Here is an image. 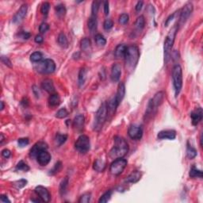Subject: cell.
<instances>
[{
	"mask_svg": "<svg viewBox=\"0 0 203 203\" xmlns=\"http://www.w3.org/2000/svg\"><path fill=\"white\" fill-rule=\"evenodd\" d=\"M129 151V145L127 141L121 136L114 137V145L110 151L109 156L113 160L123 158Z\"/></svg>",
	"mask_w": 203,
	"mask_h": 203,
	"instance_id": "1",
	"label": "cell"
},
{
	"mask_svg": "<svg viewBox=\"0 0 203 203\" xmlns=\"http://www.w3.org/2000/svg\"><path fill=\"white\" fill-rule=\"evenodd\" d=\"M121 75V67L120 64L117 63L113 64L111 68V74H110V78L113 82H118Z\"/></svg>",
	"mask_w": 203,
	"mask_h": 203,
	"instance_id": "17",
	"label": "cell"
},
{
	"mask_svg": "<svg viewBox=\"0 0 203 203\" xmlns=\"http://www.w3.org/2000/svg\"><path fill=\"white\" fill-rule=\"evenodd\" d=\"M61 167H62V163L60 161H58L57 163V164L54 165V167L52 169V170H50V172H49V175H55L56 173H57V172L60 171V170L61 169Z\"/></svg>",
	"mask_w": 203,
	"mask_h": 203,
	"instance_id": "44",
	"label": "cell"
},
{
	"mask_svg": "<svg viewBox=\"0 0 203 203\" xmlns=\"http://www.w3.org/2000/svg\"><path fill=\"white\" fill-rule=\"evenodd\" d=\"M126 49H127L126 45H123V44L118 45L114 50V57L117 59L124 58L125 56H126Z\"/></svg>",
	"mask_w": 203,
	"mask_h": 203,
	"instance_id": "24",
	"label": "cell"
},
{
	"mask_svg": "<svg viewBox=\"0 0 203 203\" xmlns=\"http://www.w3.org/2000/svg\"><path fill=\"white\" fill-rule=\"evenodd\" d=\"M157 137L160 140L169 139L174 140L176 137V132L173 129H167V130H163L159 132Z\"/></svg>",
	"mask_w": 203,
	"mask_h": 203,
	"instance_id": "18",
	"label": "cell"
},
{
	"mask_svg": "<svg viewBox=\"0 0 203 203\" xmlns=\"http://www.w3.org/2000/svg\"><path fill=\"white\" fill-rule=\"evenodd\" d=\"M113 26H114V22L110 18L106 19L105 22H104L103 23L104 29H105L106 30H109V29H112Z\"/></svg>",
	"mask_w": 203,
	"mask_h": 203,
	"instance_id": "48",
	"label": "cell"
},
{
	"mask_svg": "<svg viewBox=\"0 0 203 203\" xmlns=\"http://www.w3.org/2000/svg\"><path fill=\"white\" fill-rule=\"evenodd\" d=\"M42 59V54L40 52H35L30 56V60L33 63H39Z\"/></svg>",
	"mask_w": 203,
	"mask_h": 203,
	"instance_id": "39",
	"label": "cell"
},
{
	"mask_svg": "<svg viewBox=\"0 0 203 203\" xmlns=\"http://www.w3.org/2000/svg\"><path fill=\"white\" fill-rule=\"evenodd\" d=\"M106 106H107V111H108L109 115L110 116L114 115V114H115L117 106H118V104H117L115 96L113 97L111 99H110L108 102H107Z\"/></svg>",
	"mask_w": 203,
	"mask_h": 203,
	"instance_id": "19",
	"label": "cell"
},
{
	"mask_svg": "<svg viewBox=\"0 0 203 203\" xmlns=\"http://www.w3.org/2000/svg\"><path fill=\"white\" fill-rule=\"evenodd\" d=\"M193 9H194V7H193V4L191 2H187L184 7H182V9L180 11L179 26H182L186 22V20L189 18L191 13L193 12Z\"/></svg>",
	"mask_w": 203,
	"mask_h": 203,
	"instance_id": "10",
	"label": "cell"
},
{
	"mask_svg": "<svg viewBox=\"0 0 203 203\" xmlns=\"http://www.w3.org/2000/svg\"><path fill=\"white\" fill-rule=\"evenodd\" d=\"M178 29H179V26H178L177 25H175V26L171 29L168 34H167V37H166L165 41H164V56H165L166 62L167 61L169 54H170L172 47H173V45H174Z\"/></svg>",
	"mask_w": 203,
	"mask_h": 203,
	"instance_id": "4",
	"label": "cell"
},
{
	"mask_svg": "<svg viewBox=\"0 0 203 203\" xmlns=\"http://www.w3.org/2000/svg\"><path fill=\"white\" fill-rule=\"evenodd\" d=\"M186 156L190 160L195 158L197 156V150L194 147L191 146L189 142L187 143V147H186Z\"/></svg>",
	"mask_w": 203,
	"mask_h": 203,
	"instance_id": "31",
	"label": "cell"
},
{
	"mask_svg": "<svg viewBox=\"0 0 203 203\" xmlns=\"http://www.w3.org/2000/svg\"><path fill=\"white\" fill-rule=\"evenodd\" d=\"M76 149L80 153H87L91 148L90 138L86 135H81L75 144Z\"/></svg>",
	"mask_w": 203,
	"mask_h": 203,
	"instance_id": "8",
	"label": "cell"
},
{
	"mask_svg": "<svg viewBox=\"0 0 203 203\" xmlns=\"http://www.w3.org/2000/svg\"><path fill=\"white\" fill-rule=\"evenodd\" d=\"M2 156L5 157V158H8V157L11 156V152L10 150L8 149H4L2 151Z\"/></svg>",
	"mask_w": 203,
	"mask_h": 203,
	"instance_id": "53",
	"label": "cell"
},
{
	"mask_svg": "<svg viewBox=\"0 0 203 203\" xmlns=\"http://www.w3.org/2000/svg\"><path fill=\"white\" fill-rule=\"evenodd\" d=\"M67 115H68V112H67V110H66L65 108H62V109H60V110H58V112H57V114H56V117H57V118L62 119V118H64V117H67Z\"/></svg>",
	"mask_w": 203,
	"mask_h": 203,
	"instance_id": "43",
	"label": "cell"
},
{
	"mask_svg": "<svg viewBox=\"0 0 203 203\" xmlns=\"http://www.w3.org/2000/svg\"><path fill=\"white\" fill-rule=\"evenodd\" d=\"M50 9V4L48 2H44L42 5V7H41V12H42V14L44 15H47Z\"/></svg>",
	"mask_w": 203,
	"mask_h": 203,
	"instance_id": "46",
	"label": "cell"
},
{
	"mask_svg": "<svg viewBox=\"0 0 203 203\" xmlns=\"http://www.w3.org/2000/svg\"><path fill=\"white\" fill-rule=\"evenodd\" d=\"M141 172L139 171H134L131 173L130 175L126 177V179H125V182L127 183H136L138 181L141 179Z\"/></svg>",
	"mask_w": 203,
	"mask_h": 203,
	"instance_id": "20",
	"label": "cell"
},
{
	"mask_svg": "<svg viewBox=\"0 0 203 203\" xmlns=\"http://www.w3.org/2000/svg\"><path fill=\"white\" fill-rule=\"evenodd\" d=\"M35 69L38 72L42 74H50L54 72V71L56 70V64L51 59H46L38 63Z\"/></svg>",
	"mask_w": 203,
	"mask_h": 203,
	"instance_id": "7",
	"label": "cell"
},
{
	"mask_svg": "<svg viewBox=\"0 0 203 203\" xmlns=\"http://www.w3.org/2000/svg\"><path fill=\"white\" fill-rule=\"evenodd\" d=\"M128 134L131 139L138 141V140H141L143 136V129L141 126H136V125H132V126H129Z\"/></svg>",
	"mask_w": 203,
	"mask_h": 203,
	"instance_id": "11",
	"label": "cell"
},
{
	"mask_svg": "<svg viewBox=\"0 0 203 203\" xmlns=\"http://www.w3.org/2000/svg\"><path fill=\"white\" fill-rule=\"evenodd\" d=\"M172 80H173V86L176 91V95L177 96L182 87V67L179 64L175 65L172 69Z\"/></svg>",
	"mask_w": 203,
	"mask_h": 203,
	"instance_id": "6",
	"label": "cell"
},
{
	"mask_svg": "<svg viewBox=\"0 0 203 203\" xmlns=\"http://www.w3.org/2000/svg\"><path fill=\"white\" fill-rule=\"evenodd\" d=\"M55 11L56 14L59 17H64V15L66 14V7L64 4H58V5L56 6L55 7Z\"/></svg>",
	"mask_w": 203,
	"mask_h": 203,
	"instance_id": "29",
	"label": "cell"
},
{
	"mask_svg": "<svg viewBox=\"0 0 203 203\" xmlns=\"http://www.w3.org/2000/svg\"><path fill=\"white\" fill-rule=\"evenodd\" d=\"M1 60H2V64H4L6 66H7V67H13L12 63H11V60H10V59H9L7 57H5V56H2V57H1Z\"/></svg>",
	"mask_w": 203,
	"mask_h": 203,
	"instance_id": "50",
	"label": "cell"
},
{
	"mask_svg": "<svg viewBox=\"0 0 203 203\" xmlns=\"http://www.w3.org/2000/svg\"><path fill=\"white\" fill-rule=\"evenodd\" d=\"M175 14H175V13H174V14H172L171 15H170L168 17H167V20H166L165 26H168V24H169V23H170V22L173 20V18H174V17H175Z\"/></svg>",
	"mask_w": 203,
	"mask_h": 203,
	"instance_id": "56",
	"label": "cell"
},
{
	"mask_svg": "<svg viewBox=\"0 0 203 203\" xmlns=\"http://www.w3.org/2000/svg\"><path fill=\"white\" fill-rule=\"evenodd\" d=\"M87 26H88V29H89L91 32L95 31L97 28L96 16L91 15V17H90V18L88 19V22H87Z\"/></svg>",
	"mask_w": 203,
	"mask_h": 203,
	"instance_id": "28",
	"label": "cell"
},
{
	"mask_svg": "<svg viewBox=\"0 0 203 203\" xmlns=\"http://www.w3.org/2000/svg\"><path fill=\"white\" fill-rule=\"evenodd\" d=\"M111 195H112V191H107V192H106L105 194H103V195L101 196V198H99L98 202L99 203L108 202V201H110V198H111Z\"/></svg>",
	"mask_w": 203,
	"mask_h": 203,
	"instance_id": "37",
	"label": "cell"
},
{
	"mask_svg": "<svg viewBox=\"0 0 203 203\" xmlns=\"http://www.w3.org/2000/svg\"><path fill=\"white\" fill-rule=\"evenodd\" d=\"M143 3L144 2L142 1H139L137 2V4L136 5V11H140L142 9V7H143Z\"/></svg>",
	"mask_w": 203,
	"mask_h": 203,
	"instance_id": "57",
	"label": "cell"
},
{
	"mask_svg": "<svg viewBox=\"0 0 203 203\" xmlns=\"http://www.w3.org/2000/svg\"><path fill=\"white\" fill-rule=\"evenodd\" d=\"M190 177L191 178H202V171L201 170H198L195 167H192V168L190 171Z\"/></svg>",
	"mask_w": 203,
	"mask_h": 203,
	"instance_id": "36",
	"label": "cell"
},
{
	"mask_svg": "<svg viewBox=\"0 0 203 203\" xmlns=\"http://www.w3.org/2000/svg\"><path fill=\"white\" fill-rule=\"evenodd\" d=\"M36 159L40 165L46 166L51 160V155L49 154V152H48L47 150H44L38 154Z\"/></svg>",
	"mask_w": 203,
	"mask_h": 203,
	"instance_id": "14",
	"label": "cell"
},
{
	"mask_svg": "<svg viewBox=\"0 0 203 203\" xmlns=\"http://www.w3.org/2000/svg\"><path fill=\"white\" fill-rule=\"evenodd\" d=\"M84 121H85V117L83 114H79V115L76 116L75 117L74 121H73V127L78 131L82 130V129L83 128L84 126Z\"/></svg>",
	"mask_w": 203,
	"mask_h": 203,
	"instance_id": "23",
	"label": "cell"
},
{
	"mask_svg": "<svg viewBox=\"0 0 203 203\" xmlns=\"http://www.w3.org/2000/svg\"><path fill=\"white\" fill-rule=\"evenodd\" d=\"M0 103H1V107H0V110H2L4 109V102H0Z\"/></svg>",
	"mask_w": 203,
	"mask_h": 203,
	"instance_id": "61",
	"label": "cell"
},
{
	"mask_svg": "<svg viewBox=\"0 0 203 203\" xmlns=\"http://www.w3.org/2000/svg\"><path fill=\"white\" fill-rule=\"evenodd\" d=\"M103 6H104V13H105L106 15H108L109 12H110V7H109L108 1H104Z\"/></svg>",
	"mask_w": 203,
	"mask_h": 203,
	"instance_id": "52",
	"label": "cell"
},
{
	"mask_svg": "<svg viewBox=\"0 0 203 203\" xmlns=\"http://www.w3.org/2000/svg\"><path fill=\"white\" fill-rule=\"evenodd\" d=\"M80 47H81V49L83 50V51H84V52L88 51L91 47V43L89 38L87 37L83 38L80 42Z\"/></svg>",
	"mask_w": 203,
	"mask_h": 203,
	"instance_id": "34",
	"label": "cell"
},
{
	"mask_svg": "<svg viewBox=\"0 0 203 203\" xmlns=\"http://www.w3.org/2000/svg\"><path fill=\"white\" fill-rule=\"evenodd\" d=\"M87 70L85 67H82L79 70V76H78V83H79V87H82L84 84L87 78Z\"/></svg>",
	"mask_w": 203,
	"mask_h": 203,
	"instance_id": "26",
	"label": "cell"
},
{
	"mask_svg": "<svg viewBox=\"0 0 203 203\" xmlns=\"http://www.w3.org/2000/svg\"><path fill=\"white\" fill-rule=\"evenodd\" d=\"M67 186H68V178L65 177L62 180V182H60V194L61 195H65V193L67 192Z\"/></svg>",
	"mask_w": 203,
	"mask_h": 203,
	"instance_id": "33",
	"label": "cell"
},
{
	"mask_svg": "<svg viewBox=\"0 0 203 203\" xmlns=\"http://www.w3.org/2000/svg\"><path fill=\"white\" fill-rule=\"evenodd\" d=\"M0 201H2V202L7 203V202H11V201L9 200V198H7V196L4 195H0Z\"/></svg>",
	"mask_w": 203,
	"mask_h": 203,
	"instance_id": "55",
	"label": "cell"
},
{
	"mask_svg": "<svg viewBox=\"0 0 203 203\" xmlns=\"http://www.w3.org/2000/svg\"><path fill=\"white\" fill-rule=\"evenodd\" d=\"M129 17L127 14H121L120 17H119V23H120L121 25H123V26H124V25L127 24L128 22H129Z\"/></svg>",
	"mask_w": 203,
	"mask_h": 203,
	"instance_id": "45",
	"label": "cell"
},
{
	"mask_svg": "<svg viewBox=\"0 0 203 203\" xmlns=\"http://www.w3.org/2000/svg\"><path fill=\"white\" fill-rule=\"evenodd\" d=\"M145 17H144V16L142 15L139 16V17L136 18V22H135V27L136 28L137 30L141 31V30H142V29L145 28Z\"/></svg>",
	"mask_w": 203,
	"mask_h": 203,
	"instance_id": "32",
	"label": "cell"
},
{
	"mask_svg": "<svg viewBox=\"0 0 203 203\" xmlns=\"http://www.w3.org/2000/svg\"><path fill=\"white\" fill-rule=\"evenodd\" d=\"M29 37H30V33H27V32H26V33H22V38H23V39L28 40Z\"/></svg>",
	"mask_w": 203,
	"mask_h": 203,
	"instance_id": "59",
	"label": "cell"
},
{
	"mask_svg": "<svg viewBox=\"0 0 203 203\" xmlns=\"http://www.w3.org/2000/svg\"><path fill=\"white\" fill-rule=\"evenodd\" d=\"M27 11H28V5L27 4H23V5L19 8V10L17 11V13H16L15 15L14 16V17H13V22L14 23L20 22L24 18L25 16L26 15Z\"/></svg>",
	"mask_w": 203,
	"mask_h": 203,
	"instance_id": "15",
	"label": "cell"
},
{
	"mask_svg": "<svg viewBox=\"0 0 203 203\" xmlns=\"http://www.w3.org/2000/svg\"><path fill=\"white\" fill-rule=\"evenodd\" d=\"M48 105L50 107L58 106L60 103V97L58 94H52L48 98Z\"/></svg>",
	"mask_w": 203,
	"mask_h": 203,
	"instance_id": "25",
	"label": "cell"
},
{
	"mask_svg": "<svg viewBox=\"0 0 203 203\" xmlns=\"http://www.w3.org/2000/svg\"><path fill=\"white\" fill-rule=\"evenodd\" d=\"M33 93H34V95H36L37 98H39V91H38L37 87L36 86L33 87Z\"/></svg>",
	"mask_w": 203,
	"mask_h": 203,
	"instance_id": "58",
	"label": "cell"
},
{
	"mask_svg": "<svg viewBox=\"0 0 203 203\" xmlns=\"http://www.w3.org/2000/svg\"><path fill=\"white\" fill-rule=\"evenodd\" d=\"M67 139V134H61V133H57L56 135L55 141L57 145H62L63 144L65 143V141Z\"/></svg>",
	"mask_w": 203,
	"mask_h": 203,
	"instance_id": "35",
	"label": "cell"
},
{
	"mask_svg": "<svg viewBox=\"0 0 203 203\" xmlns=\"http://www.w3.org/2000/svg\"><path fill=\"white\" fill-rule=\"evenodd\" d=\"M48 29H49V26H48V24H47V23H45V22L42 23L39 27L40 33H46Z\"/></svg>",
	"mask_w": 203,
	"mask_h": 203,
	"instance_id": "51",
	"label": "cell"
},
{
	"mask_svg": "<svg viewBox=\"0 0 203 203\" xmlns=\"http://www.w3.org/2000/svg\"><path fill=\"white\" fill-rule=\"evenodd\" d=\"M0 136H1V140H0V143L2 144V142H3V141H4V136H3V134H2V133H1V134H0Z\"/></svg>",
	"mask_w": 203,
	"mask_h": 203,
	"instance_id": "60",
	"label": "cell"
},
{
	"mask_svg": "<svg viewBox=\"0 0 203 203\" xmlns=\"http://www.w3.org/2000/svg\"><path fill=\"white\" fill-rule=\"evenodd\" d=\"M58 44L60 45V46H61L62 48H67L68 46V41L67 39V37L65 36L64 33H60L58 36Z\"/></svg>",
	"mask_w": 203,
	"mask_h": 203,
	"instance_id": "30",
	"label": "cell"
},
{
	"mask_svg": "<svg viewBox=\"0 0 203 203\" xmlns=\"http://www.w3.org/2000/svg\"><path fill=\"white\" fill-rule=\"evenodd\" d=\"M17 143H18V145L21 148H23V147L26 146V145H29V138L25 137V138H19L18 141H17Z\"/></svg>",
	"mask_w": 203,
	"mask_h": 203,
	"instance_id": "49",
	"label": "cell"
},
{
	"mask_svg": "<svg viewBox=\"0 0 203 203\" xmlns=\"http://www.w3.org/2000/svg\"><path fill=\"white\" fill-rule=\"evenodd\" d=\"M34 41L36 43H38V44H42V42H43L44 39H43V37L42 36V35H37L36 37H35L34 38Z\"/></svg>",
	"mask_w": 203,
	"mask_h": 203,
	"instance_id": "54",
	"label": "cell"
},
{
	"mask_svg": "<svg viewBox=\"0 0 203 203\" xmlns=\"http://www.w3.org/2000/svg\"><path fill=\"white\" fill-rule=\"evenodd\" d=\"M124 58L126 68L128 70H133L136 67L140 58V51L138 47L133 45L128 46Z\"/></svg>",
	"mask_w": 203,
	"mask_h": 203,
	"instance_id": "2",
	"label": "cell"
},
{
	"mask_svg": "<svg viewBox=\"0 0 203 203\" xmlns=\"http://www.w3.org/2000/svg\"><path fill=\"white\" fill-rule=\"evenodd\" d=\"M125 95H126V87H125L124 83L121 82L118 85V87H117V95H115L116 100H117V104H118V106L120 105L122 99L124 98Z\"/></svg>",
	"mask_w": 203,
	"mask_h": 203,
	"instance_id": "21",
	"label": "cell"
},
{
	"mask_svg": "<svg viewBox=\"0 0 203 203\" xmlns=\"http://www.w3.org/2000/svg\"><path fill=\"white\" fill-rule=\"evenodd\" d=\"M91 201V194L90 193H87L84 194L80 197L79 200V203H88Z\"/></svg>",
	"mask_w": 203,
	"mask_h": 203,
	"instance_id": "47",
	"label": "cell"
},
{
	"mask_svg": "<svg viewBox=\"0 0 203 203\" xmlns=\"http://www.w3.org/2000/svg\"><path fill=\"white\" fill-rule=\"evenodd\" d=\"M100 7V2L98 1H94L92 2V6H91V13H92V15L96 16L98 12V10H99Z\"/></svg>",
	"mask_w": 203,
	"mask_h": 203,
	"instance_id": "41",
	"label": "cell"
},
{
	"mask_svg": "<svg viewBox=\"0 0 203 203\" xmlns=\"http://www.w3.org/2000/svg\"><path fill=\"white\" fill-rule=\"evenodd\" d=\"M126 166H127V160L123 158L116 159L112 164H110V171L111 174L114 176H118L122 173Z\"/></svg>",
	"mask_w": 203,
	"mask_h": 203,
	"instance_id": "9",
	"label": "cell"
},
{
	"mask_svg": "<svg viewBox=\"0 0 203 203\" xmlns=\"http://www.w3.org/2000/svg\"><path fill=\"white\" fill-rule=\"evenodd\" d=\"M42 89L45 90L49 94H54L55 92V87H54L52 81L49 79H46L42 83Z\"/></svg>",
	"mask_w": 203,
	"mask_h": 203,
	"instance_id": "22",
	"label": "cell"
},
{
	"mask_svg": "<svg viewBox=\"0 0 203 203\" xmlns=\"http://www.w3.org/2000/svg\"><path fill=\"white\" fill-rule=\"evenodd\" d=\"M26 184H27V181L26 179H20V180L13 182V186L15 188H17V189L23 188L24 186H26Z\"/></svg>",
	"mask_w": 203,
	"mask_h": 203,
	"instance_id": "42",
	"label": "cell"
},
{
	"mask_svg": "<svg viewBox=\"0 0 203 203\" xmlns=\"http://www.w3.org/2000/svg\"><path fill=\"white\" fill-rule=\"evenodd\" d=\"M95 40L97 45H100V46H104V45L106 44V38L102 34H99V33L95 35Z\"/></svg>",
	"mask_w": 203,
	"mask_h": 203,
	"instance_id": "38",
	"label": "cell"
},
{
	"mask_svg": "<svg viewBox=\"0 0 203 203\" xmlns=\"http://www.w3.org/2000/svg\"><path fill=\"white\" fill-rule=\"evenodd\" d=\"M16 169L18 171H28L29 170V167L25 163L24 161L21 160L18 162V164L16 166Z\"/></svg>",
	"mask_w": 203,
	"mask_h": 203,
	"instance_id": "40",
	"label": "cell"
},
{
	"mask_svg": "<svg viewBox=\"0 0 203 203\" xmlns=\"http://www.w3.org/2000/svg\"><path fill=\"white\" fill-rule=\"evenodd\" d=\"M164 98V91H160L155 95V96L151 98L148 104L146 112H145V119L148 120L152 117V116L156 113L158 107L163 103Z\"/></svg>",
	"mask_w": 203,
	"mask_h": 203,
	"instance_id": "3",
	"label": "cell"
},
{
	"mask_svg": "<svg viewBox=\"0 0 203 203\" xmlns=\"http://www.w3.org/2000/svg\"><path fill=\"white\" fill-rule=\"evenodd\" d=\"M202 117L203 111L201 107H198L194 111H192L191 114V120H192L193 126H197L202 120Z\"/></svg>",
	"mask_w": 203,
	"mask_h": 203,
	"instance_id": "16",
	"label": "cell"
},
{
	"mask_svg": "<svg viewBox=\"0 0 203 203\" xmlns=\"http://www.w3.org/2000/svg\"><path fill=\"white\" fill-rule=\"evenodd\" d=\"M107 116H108V111H107L106 102H103L100 106L96 114H95V130L98 131L102 129L106 120Z\"/></svg>",
	"mask_w": 203,
	"mask_h": 203,
	"instance_id": "5",
	"label": "cell"
},
{
	"mask_svg": "<svg viewBox=\"0 0 203 203\" xmlns=\"http://www.w3.org/2000/svg\"><path fill=\"white\" fill-rule=\"evenodd\" d=\"M93 167L96 171L102 172L106 169V163L103 160L98 159V160H95V163H94Z\"/></svg>",
	"mask_w": 203,
	"mask_h": 203,
	"instance_id": "27",
	"label": "cell"
},
{
	"mask_svg": "<svg viewBox=\"0 0 203 203\" xmlns=\"http://www.w3.org/2000/svg\"><path fill=\"white\" fill-rule=\"evenodd\" d=\"M47 149H48V145H47L45 142L40 141V142H37V143L33 145V148L30 150L29 156H30V157H32V158H36L41 151Z\"/></svg>",
	"mask_w": 203,
	"mask_h": 203,
	"instance_id": "13",
	"label": "cell"
},
{
	"mask_svg": "<svg viewBox=\"0 0 203 203\" xmlns=\"http://www.w3.org/2000/svg\"><path fill=\"white\" fill-rule=\"evenodd\" d=\"M35 193H36L39 198L42 200L43 202H48L51 198V195L49 194V191L47 188L42 186H37L35 188Z\"/></svg>",
	"mask_w": 203,
	"mask_h": 203,
	"instance_id": "12",
	"label": "cell"
}]
</instances>
